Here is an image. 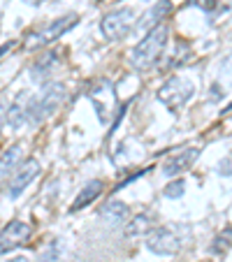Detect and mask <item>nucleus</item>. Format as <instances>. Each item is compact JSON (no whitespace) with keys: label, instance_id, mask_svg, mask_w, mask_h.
I'll list each match as a JSON object with an SVG mask.
<instances>
[{"label":"nucleus","instance_id":"obj_1","mask_svg":"<svg viewBox=\"0 0 232 262\" xmlns=\"http://www.w3.org/2000/svg\"><path fill=\"white\" fill-rule=\"evenodd\" d=\"M170 40V30L167 26H156V28L146 30L142 40L133 47L130 51V65H133L137 72H149L151 68L158 65V60L163 58L165 47H167Z\"/></svg>","mask_w":232,"mask_h":262},{"label":"nucleus","instance_id":"obj_2","mask_svg":"<svg viewBox=\"0 0 232 262\" xmlns=\"http://www.w3.org/2000/svg\"><path fill=\"white\" fill-rule=\"evenodd\" d=\"M68 100V86L63 81H47L40 95H33L30 104V125H40L49 116H54Z\"/></svg>","mask_w":232,"mask_h":262},{"label":"nucleus","instance_id":"obj_3","mask_svg":"<svg viewBox=\"0 0 232 262\" xmlns=\"http://www.w3.org/2000/svg\"><path fill=\"white\" fill-rule=\"evenodd\" d=\"M135 24H137V12L133 7H119L100 19V33L107 42H119L133 33Z\"/></svg>","mask_w":232,"mask_h":262},{"label":"nucleus","instance_id":"obj_4","mask_svg":"<svg viewBox=\"0 0 232 262\" xmlns=\"http://www.w3.org/2000/svg\"><path fill=\"white\" fill-rule=\"evenodd\" d=\"M193 93H195V84H193L191 79H186V77H170L158 89L156 98H158V102L165 104L170 112H177V109H181L183 104L193 98Z\"/></svg>","mask_w":232,"mask_h":262},{"label":"nucleus","instance_id":"obj_5","mask_svg":"<svg viewBox=\"0 0 232 262\" xmlns=\"http://www.w3.org/2000/svg\"><path fill=\"white\" fill-rule=\"evenodd\" d=\"M77 24H79V16L77 14L58 16V19H54L51 24H47L45 28L30 33L28 40H26V49H40V47L51 45V42H56L58 37H63L65 33H70Z\"/></svg>","mask_w":232,"mask_h":262},{"label":"nucleus","instance_id":"obj_6","mask_svg":"<svg viewBox=\"0 0 232 262\" xmlns=\"http://www.w3.org/2000/svg\"><path fill=\"white\" fill-rule=\"evenodd\" d=\"M40 174V163L35 158H28L14 169V174L10 177V183H7V198L10 200H16L26 188H28L30 183L37 179Z\"/></svg>","mask_w":232,"mask_h":262},{"label":"nucleus","instance_id":"obj_7","mask_svg":"<svg viewBox=\"0 0 232 262\" xmlns=\"http://www.w3.org/2000/svg\"><path fill=\"white\" fill-rule=\"evenodd\" d=\"M146 248L153 255H174L181 248V239L170 228H153L146 237Z\"/></svg>","mask_w":232,"mask_h":262},{"label":"nucleus","instance_id":"obj_8","mask_svg":"<svg viewBox=\"0 0 232 262\" xmlns=\"http://www.w3.org/2000/svg\"><path fill=\"white\" fill-rule=\"evenodd\" d=\"M30 237V225L24 221H12L7 223L5 228L0 230V253L5 255V253L14 251V248L24 246Z\"/></svg>","mask_w":232,"mask_h":262},{"label":"nucleus","instance_id":"obj_9","mask_svg":"<svg viewBox=\"0 0 232 262\" xmlns=\"http://www.w3.org/2000/svg\"><path fill=\"white\" fill-rule=\"evenodd\" d=\"M30 104H33V95L26 93V91L10 102V107H7V125L12 130L30 125Z\"/></svg>","mask_w":232,"mask_h":262},{"label":"nucleus","instance_id":"obj_10","mask_svg":"<svg viewBox=\"0 0 232 262\" xmlns=\"http://www.w3.org/2000/svg\"><path fill=\"white\" fill-rule=\"evenodd\" d=\"M200 154H202V148H198V146L183 148V151L174 154L172 158L163 165V174H165V177H177V174L186 172V169H191L193 163L200 158Z\"/></svg>","mask_w":232,"mask_h":262},{"label":"nucleus","instance_id":"obj_11","mask_svg":"<svg viewBox=\"0 0 232 262\" xmlns=\"http://www.w3.org/2000/svg\"><path fill=\"white\" fill-rule=\"evenodd\" d=\"M172 10H174L172 0H158V3H153V5L142 14V19H137V28H142V30L156 28V26H160L170 14H172Z\"/></svg>","mask_w":232,"mask_h":262},{"label":"nucleus","instance_id":"obj_12","mask_svg":"<svg viewBox=\"0 0 232 262\" xmlns=\"http://www.w3.org/2000/svg\"><path fill=\"white\" fill-rule=\"evenodd\" d=\"M58 65H60L58 51H47L45 56H40V58L30 65V77H33V81H37V84H47V79L54 74V70L58 68Z\"/></svg>","mask_w":232,"mask_h":262},{"label":"nucleus","instance_id":"obj_13","mask_svg":"<svg viewBox=\"0 0 232 262\" xmlns=\"http://www.w3.org/2000/svg\"><path fill=\"white\" fill-rule=\"evenodd\" d=\"M128 213H130V209L123 200H109L100 209V218H102V223H107L109 228H116V225L125 223L128 221Z\"/></svg>","mask_w":232,"mask_h":262},{"label":"nucleus","instance_id":"obj_14","mask_svg":"<svg viewBox=\"0 0 232 262\" xmlns=\"http://www.w3.org/2000/svg\"><path fill=\"white\" fill-rule=\"evenodd\" d=\"M102 188H104L102 179H91V181L86 183L84 188L79 190V195L74 198V202H72V207H70V211H81V209H86L89 204H93L95 200L102 195Z\"/></svg>","mask_w":232,"mask_h":262},{"label":"nucleus","instance_id":"obj_15","mask_svg":"<svg viewBox=\"0 0 232 262\" xmlns=\"http://www.w3.org/2000/svg\"><path fill=\"white\" fill-rule=\"evenodd\" d=\"M156 228L153 225V218L149 216V213H137V216H133L128 223H125V228H123V234L130 239L135 237H149V232Z\"/></svg>","mask_w":232,"mask_h":262},{"label":"nucleus","instance_id":"obj_16","mask_svg":"<svg viewBox=\"0 0 232 262\" xmlns=\"http://www.w3.org/2000/svg\"><path fill=\"white\" fill-rule=\"evenodd\" d=\"M21 158H24V148H21V144H14V146L5 148V151L0 154V177L14 172V169L21 165Z\"/></svg>","mask_w":232,"mask_h":262},{"label":"nucleus","instance_id":"obj_17","mask_svg":"<svg viewBox=\"0 0 232 262\" xmlns=\"http://www.w3.org/2000/svg\"><path fill=\"white\" fill-rule=\"evenodd\" d=\"M230 248H232V225H225V228L214 237L212 246H209V253H212V255H225Z\"/></svg>","mask_w":232,"mask_h":262},{"label":"nucleus","instance_id":"obj_18","mask_svg":"<svg viewBox=\"0 0 232 262\" xmlns=\"http://www.w3.org/2000/svg\"><path fill=\"white\" fill-rule=\"evenodd\" d=\"M183 193H186V181H183V179H174V181H170L163 190V195L167 200H179Z\"/></svg>","mask_w":232,"mask_h":262},{"label":"nucleus","instance_id":"obj_19","mask_svg":"<svg viewBox=\"0 0 232 262\" xmlns=\"http://www.w3.org/2000/svg\"><path fill=\"white\" fill-rule=\"evenodd\" d=\"M60 242L58 239H54V242L49 244V246L45 248V251L40 253V262H58L60 260Z\"/></svg>","mask_w":232,"mask_h":262},{"label":"nucleus","instance_id":"obj_20","mask_svg":"<svg viewBox=\"0 0 232 262\" xmlns=\"http://www.w3.org/2000/svg\"><path fill=\"white\" fill-rule=\"evenodd\" d=\"M216 172L221 174V177H230V174H232V160L230 158H223L221 163H218Z\"/></svg>","mask_w":232,"mask_h":262},{"label":"nucleus","instance_id":"obj_21","mask_svg":"<svg viewBox=\"0 0 232 262\" xmlns=\"http://www.w3.org/2000/svg\"><path fill=\"white\" fill-rule=\"evenodd\" d=\"M144 174H146V169H142V172H135V174H130L128 179H123V181H119V186H114V193H116V190H121V188H125V186H130V183H133L135 179L144 177Z\"/></svg>","mask_w":232,"mask_h":262},{"label":"nucleus","instance_id":"obj_22","mask_svg":"<svg viewBox=\"0 0 232 262\" xmlns=\"http://www.w3.org/2000/svg\"><path fill=\"white\" fill-rule=\"evenodd\" d=\"M7 107H10V104H7L5 100H0V135H3V128L7 125Z\"/></svg>","mask_w":232,"mask_h":262},{"label":"nucleus","instance_id":"obj_23","mask_svg":"<svg viewBox=\"0 0 232 262\" xmlns=\"http://www.w3.org/2000/svg\"><path fill=\"white\" fill-rule=\"evenodd\" d=\"M209 91H212V100H214V102H218V100L223 98V93H221V86H218V84H214Z\"/></svg>","mask_w":232,"mask_h":262},{"label":"nucleus","instance_id":"obj_24","mask_svg":"<svg viewBox=\"0 0 232 262\" xmlns=\"http://www.w3.org/2000/svg\"><path fill=\"white\" fill-rule=\"evenodd\" d=\"M12 47H14V42H5V45L0 47V58H3V56H5V54H7V51H10V49H12Z\"/></svg>","mask_w":232,"mask_h":262},{"label":"nucleus","instance_id":"obj_25","mask_svg":"<svg viewBox=\"0 0 232 262\" xmlns=\"http://www.w3.org/2000/svg\"><path fill=\"white\" fill-rule=\"evenodd\" d=\"M7 262H28V257H24V255H16V257H10Z\"/></svg>","mask_w":232,"mask_h":262},{"label":"nucleus","instance_id":"obj_26","mask_svg":"<svg viewBox=\"0 0 232 262\" xmlns=\"http://www.w3.org/2000/svg\"><path fill=\"white\" fill-rule=\"evenodd\" d=\"M227 112H232V102H230V104H227V107H225V114H227Z\"/></svg>","mask_w":232,"mask_h":262},{"label":"nucleus","instance_id":"obj_27","mask_svg":"<svg viewBox=\"0 0 232 262\" xmlns=\"http://www.w3.org/2000/svg\"><path fill=\"white\" fill-rule=\"evenodd\" d=\"M230 3H232V0H230Z\"/></svg>","mask_w":232,"mask_h":262}]
</instances>
